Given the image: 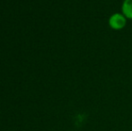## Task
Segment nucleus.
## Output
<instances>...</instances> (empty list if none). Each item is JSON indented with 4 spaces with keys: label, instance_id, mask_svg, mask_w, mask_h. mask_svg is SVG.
I'll use <instances>...</instances> for the list:
<instances>
[{
    "label": "nucleus",
    "instance_id": "1",
    "mask_svg": "<svg viewBox=\"0 0 132 131\" xmlns=\"http://www.w3.org/2000/svg\"><path fill=\"white\" fill-rule=\"evenodd\" d=\"M127 18L122 13H114L109 18V26L114 31H120L127 25Z\"/></svg>",
    "mask_w": 132,
    "mask_h": 131
},
{
    "label": "nucleus",
    "instance_id": "2",
    "mask_svg": "<svg viewBox=\"0 0 132 131\" xmlns=\"http://www.w3.org/2000/svg\"><path fill=\"white\" fill-rule=\"evenodd\" d=\"M121 13L127 19L132 20V0H124L121 5Z\"/></svg>",
    "mask_w": 132,
    "mask_h": 131
}]
</instances>
